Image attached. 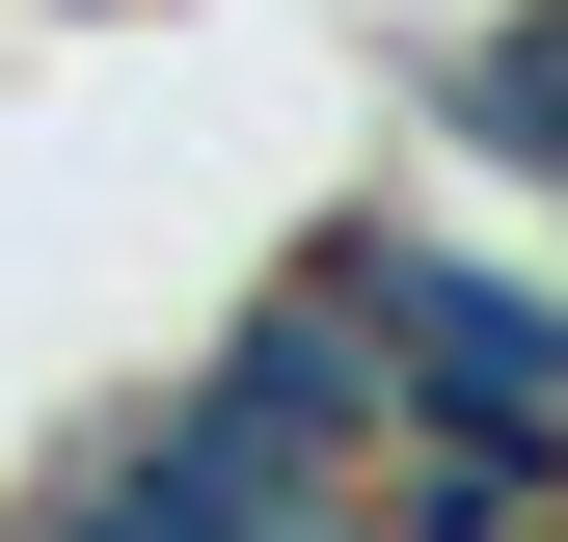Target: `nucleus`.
Returning <instances> with one entry per match:
<instances>
[{"mask_svg": "<svg viewBox=\"0 0 568 542\" xmlns=\"http://www.w3.org/2000/svg\"><path fill=\"white\" fill-rule=\"evenodd\" d=\"M298 271L352 299V353H379V434L434 461H541L568 489V271L434 218V190H352V218H298Z\"/></svg>", "mask_w": 568, "mask_h": 542, "instance_id": "1", "label": "nucleus"}, {"mask_svg": "<svg viewBox=\"0 0 568 542\" xmlns=\"http://www.w3.org/2000/svg\"><path fill=\"white\" fill-rule=\"evenodd\" d=\"M163 406H190V434L244 461V489H298V515L352 489V461H379V353H352V299H325L298 244H271L244 299H217V325L163 353Z\"/></svg>", "mask_w": 568, "mask_h": 542, "instance_id": "2", "label": "nucleus"}, {"mask_svg": "<svg viewBox=\"0 0 568 542\" xmlns=\"http://www.w3.org/2000/svg\"><path fill=\"white\" fill-rule=\"evenodd\" d=\"M325 515H352V489H325ZM325 515H298V489H244V461L190 434L163 380H109V406H54V461L0 489V542H325Z\"/></svg>", "mask_w": 568, "mask_h": 542, "instance_id": "3", "label": "nucleus"}, {"mask_svg": "<svg viewBox=\"0 0 568 542\" xmlns=\"http://www.w3.org/2000/svg\"><path fill=\"white\" fill-rule=\"evenodd\" d=\"M28 28H163V0H28Z\"/></svg>", "mask_w": 568, "mask_h": 542, "instance_id": "4", "label": "nucleus"}]
</instances>
